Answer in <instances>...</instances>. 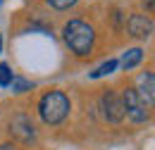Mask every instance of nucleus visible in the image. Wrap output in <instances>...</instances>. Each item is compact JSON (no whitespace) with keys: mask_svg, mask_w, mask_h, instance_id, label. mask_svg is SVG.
<instances>
[{"mask_svg":"<svg viewBox=\"0 0 155 150\" xmlns=\"http://www.w3.org/2000/svg\"><path fill=\"white\" fill-rule=\"evenodd\" d=\"M62 38L67 43V48L79 57H86L93 50V43H96V29L81 19H69L62 29Z\"/></svg>","mask_w":155,"mask_h":150,"instance_id":"obj_1","label":"nucleus"},{"mask_svg":"<svg viewBox=\"0 0 155 150\" xmlns=\"http://www.w3.org/2000/svg\"><path fill=\"white\" fill-rule=\"evenodd\" d=\"M69 110H72V103H69L67 93H62V91H50V93L43 95L41 103H38L41 119H43L45 124H50V126L64 122L67 114H69Z\"/></svg>","mask_w":155,"mask_h":150,"instance_id":"obj_2","label":"nucleus"},{"mask_svg":"<svg viewBox=\"0 0 155 150\" xmlns=\"http://www.w3.org/2000/svg\"><path fill=\"white\" fill-rule=\"evenodd\" d=\"M122 105H124V117H129L134 124H146L150 119V107L136 93V88H127L122 93Z\"/></svg>","mask_w":155,"mask_h":150,"instance_id":"obj_3","label":"nucleus"},{"mask_svg":"<svg viewBox=\"0 0 155 150\" xmlns=\"http://www.w3.org/2000/svg\"><path fill=\"white\" fill-rule=\"evenodd\" d=\"M103 105V114L110 124H119L124 119V105H122V95H117L115 91H105L100 98Z\"/></svg>","mask_w":155,"mask_h":150,"instance_id":"obj_4","label":"nucleus"},{"mask_svg":"<svg viewBox=\"0 0 155 150\" xmlns=\"http://www.w3.org/2000/svg\"><path fill=\"white\" fill-rule=\"evenodd\" d=\"M127 31L134 38H150L153 34V21L146 17V15H131L127 21Z\"/></svg>","mask_w":155,"mask_h":150,"instance_id":"obj_5","label":"nucleus"},{"mask_svg":"<svg viewBox=\"0 0 155 150\" xmlns=\"http://www.w3.org/2000/svg\"><path fill=\"white\" fill-rule=\"evenodd\" d=\"M136 93L143 98V103L148 107H153L155 103V74L153 72H143L136 81Z\"/></svg>","mask_w":155,"mask_h":150,"instance_id":"obj_6","label":"nucleus"},{"mask_svg":"<svg viewBox=\"0 0 155 150\" xmlns=\"http://www.w3.org/2000/svg\"><path fill=\"white\" fill-rule=\"evenodd\" d=\"M10 133H12V136H17V138H21L24 143L34 141V136H36L34 124H31L24 114H19V117H15V119H12V124H10Z\"/></svg>","mask_w":155,"mask_h":150,"instance_id":"obj_7","label":"nucleus"},{"mask_svg":"<svg viewBox=\"0 0 155 150\" xmlns=\"http://www.w3.org/2000/svg\"><path fill=\"white\" fill-rule=\"evenodd\" d=\"M141 60H143V50L141 48H131V50H127L122 55V67L124 69H134L136 64H141Z\"/></svg>","mask_w":155,"mask_h":150,"instance_id":"obj_8","label":"nucleus"},{"mask_svg":"<svg viewBox=\"0 0 155 150\" xmlns=\"http://www.w3.org/2000/svg\"><path fill=\"white\" fill-rule=\"evenodd\" d=\"M117 64H119L117 60H107V62H103L98 69L91 72V79H100V76H105V74H112V72L117 69Z\"/></svg>","mask_w":155,"mask_h":150,"instance_id":"obj_9","label":"nucleus"},{"mask_svg":"<svg viewBox=\"0 0 155 150\" xmlns=\"http://www.w3.org/2000/svg\"><path fill=\"white\" fill-rule=\"evenodd\" d=\"M10 86H12V91H15V93H26V91H31V88H34V83H31V81L19 79V76H15Z\"/></svg>","mask_w":155,"mask_h":150,"instance_id":"obj_10","label":"nucleus"},{"mask_svg":"<svg viewBox=\"0 0 155 150\" xmlns=\"http://www.w3.org/2000/svg\"><path fill=\"white\" fill-rule=\"evenodd\" d=\"M12 79H15V76H12V69H10L5 62H0V86H10Z\"/></svg>","mask_w":155,"mask_h":150,"instance_id":"obj_11","label":"nucleus"},{"mask_svg":"<svg viewBox=\"0 0 155 150\" xmlns=\"http://www.w3.org/2000/svg\"><path fill=\"white\" fill-rule=\"evenodd\" d=\"M50 7H55V10H69V7H74L79 0H45Z\"/></svg>","mask_w":155,"mask_h":150,"instance_id":"obj_12","label":"nucleus"},{"mask_svg":"<svg viewBox=\"0 0 155 150\" xmlns=\"http://www.w3.org/2000/svg\"><path fill=\"white\" fill-rule=\"evenodd\" d=\"M0 150H17L15 145H10V143H5V145H0Z\"/></svg>","mask_w":155,"mask_h":150,"instance_id":"obj_13","label":"nucleus"},{"mask_svg":"<svg viewBox=\"0 0 155 150\" xmlns=\"http://www.w3.org/2000/svg\"><path fill=\"white\" fill-rule=\"evenodd\" d=\"M143 5H148V12H153V0H143Z\"/></svg>","mask_w":155,"mask_h":150,"instance_id":"obj_14","label":"nucleus"},{"mask_svg":"<svg viewBox=\"0 0 155 150\" xmlns=\"http://www.w3.org/2000/svg\"><path fill=\"white\" fill-rule=\"evenodd\" d=\"M0 53H2V36H0Z\"/></svg>","mask_w":155,"mask_h":150,"instance_id":"obj_15","label":"nucleus"}]
</instances>
